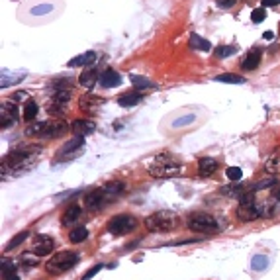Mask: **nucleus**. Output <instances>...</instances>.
Returning a JSON list of instances; mask_svg holds the SVG:
<instances>
[{"label":"nucleus","instance_id":"obj_1","mask_svg":"<svg viewBox=\"0 0 280 280\" xmlns=\"http://www.w3.org/2000/svg\"><path fill=\"white\" fill-rule=\"evenodd\" d=\"M63 0H28L18 8V20L28 26H44L61 16Z\"/></svg>","mask_w":280,"mask_h":280},{"label":"nucleus","instance_id":"obj_2","mask_svg":"<svg viewBox=\"0 0 280 280\" xmlns=\"http://www.w3.org/2000/svg\"><path fill=\"white\" fill-rule=\"evenodd\" d=\"M41 147L39 145H20L18 149H12L6 157L2 159V179L6 177H20L24 173L32 170L37 161Z\"/></svg>","mask_w":280,"mask_h":280},{"label":"nucleus","instance_id":"obj_3","mask_svg":"<svg viewBox=\"0 0 280 280\" xmlns=\"http://www.w3.org/2000/svg\"><path fill=\"white\" fill-rule=\"evenodd\" d=\"M145 227L151 233H167L179 227V218L175 212L168 210H161L145 218Z\"/></svg>","mask_w":280,"mask_h":280},{"label":"nucleus","instance_id":"obj_4","mask_svg":"<svg viewBox=\"0 0 280 280\" xmlns=\"http://www.w3.org/2000/svg\"><path fill=\"white\" fill-rule=\"evenodd\" d=\"M180 170H182V165H180L175 157L167 155V153L155 157V161L147 168V173H149L151 177H155V179H168V177L179 175Z\"/></svg>","mask_w":280,"mask_h":280},{"label":"nucleus","instance_id":"obj_5","mask_svg":"<svg viewBox=\"0 0 280 280\" xmlns=\"http://www.w3.org/2000/svg\"><path fill=\"white\" fill-rule=\"evenodd\" d=\"M186 227L194 231V233H218L220 231V224L218 220L213 218L212 213H206V212H194L190 213V218L186 220Z\"/></svg>","mask_w":280,"mask_h":280},{"label":"nucleus","instance_id":"obj_6","mask_svg":"<svg viewBox=\"0 0 280 280\" xmlns=\"http://www.w3.org/2000/svg\"><path fill=\"white\" fill-rule=\"evenodd\" d=\"M77 263H79V255L77 253H73V251H59V253H55L53 257L45 263V270L49 274H63V272L71 270L73 267H77Z\"/></svg>","mask_w":280,"mask_h":280},{"label":"nucleus","instance_id":"obj_7","mask_svg":"<svg viewBox=\"0 0 280 280\" xmlns=\"http://www.w3.org/2000/svg\"><path fill=\"white\" fill-rule=\"evenodd\" d=\"M135 227H137V220H135L134 216H130V213H120V216L112 218V220L108 222V225H106V229H108L112 235L132 233Z\"/></svg>","mask_w":280,"mask_h":280},{"label":"nucleus","instance_id":"obj_8","mask_svg":"<svg viewBox=\"0 0 280 280\" xmlns=\"http://www.w3.org/2000/svg\"><path fill=\"white\" fill-rule=\"evenodd\" d=\"M82 147H84V137H80V135L71 137L67 143L59 149L55 163H63V161H71V159L79 157L80 153H82Z\"/></svg>","mask_w":280,"mask_h":280},{"label":"nucleus","instance_id":"obj_9","mask_svg":"<svg viewBox=\"0 0 280 280\" xmlns=\"http://www.w3.org/2000/svg\"><path fill=\"white\" fill-rule=\"evenodd\" d=\"M106 204H108V198L104 194V188H92L84 194V208L89 212H98Z\"/></svg>","mask_w":280,"mask_h":280},{"label":"nucleus","instance_id":"obj_10","mask_svg":"<svg viewBox=\"0 0 280 280\" xmlns=\"http://www.w3.org/2000/svg\"><path fill=\"white\" fill-rule=\"evenodd\" d=\"M20 114H18V106L14 102H2L0 106V127L6 130V127H12L14 123L18 122Z\"/></svg>","mask_w":280,"mask_h":280},{"label":"nucleus","instance_id":"obj_11","mask_svg":"<svg viewBox=\"0 0 280 280\" xmlns=\"http://www.w3.org/2000/svg\"><path fill=\"white\" fill-rule=\"evenodd\" d=\"M69 132V125L61 120H55V122H47L44 127V132L39 134V137H45V139H55V137H61Z\"/></svg>","mask_w":280,"mask_h":280},{"label":"nucleus","instance_id":"obj_12","mask_svg":"<svg viewBox=\"0 0 280 280\" xmlns=\"http://www.w3.org/2000/svg\"><path fill=\"white\" fill-rule=\"evenodd\" d=\"M53 247H55V241H53L51 237L37 235L34 245H32V253H34L35 257H45V255H49V253L53 251Z\"/></svg>","mask_w":280,"mask_h":280},{"label":"nucleus","instance_id":"obj_13","mask_svg":"<svg viewBox=\"0 0 280 280\" xmlns=\"http://www.w3.org/2000/svg\"><path fill=\"white\" fill-rule=\"evenodd\" d=\"M104 104V98H100V96H94V94H84V96H80L79 100V108L82 110V112H89V114H94L98 112V106H102Z\"/></svg>","mask_w":280,"mask_h":280},{"label":"nucleus","instance_id":"obj_14","mask_svg":"<svg viewBox=\"0 0 280 280\" xmlns=\"http://www.w3.org/2000/svg\"><path fill=\"white\" fill-rule=\"evenodd\" d=\"M196 122H198V116L194 112H182V116L177 114V116L170 120L168 127H170V130H179V127H188V125H192V123H196Z\"/></svg>","mask_w":280,"mask_h":280},{"label":"nucleus","instance_id":"obj_15","mask_svg":"<svg viewBox=\"0 0 280 280\" xmlns=\"http://www.w3.org/2000/svg\"><path fill=\"white\" fill-rule=\"evenodd\" d=\"M26 79V71H16V73H12V71H2V77H0V89H8V87H14V84H18V82H22Z\"/></svg>","mask_w":280,"mask_h":280},{"label":"nucleus","instance_id":"obj_16","mask_svg":"<svg viewBox=\"0 0 280 280\" xmlns=\"http://www.w3.org/2000/svg\"><path fill=\"white\" fill-rule=\"evenodd\" d=\"M100 77L102 75H98L96 69H84L82 75L79 77V82L80 87H84L87 90H92L96 87V82H100Z\"/></svg>","mask_w":280,"mask_h":280},{"label":"nucleus","instance_id":"obj_17","mask_svg":"<svg viewBox=\"0 0 280 280\" xmlns=\"http://www.w3.org/2000/svg\"><path fill=\"white\" fill-rule=\"evenodd\" d=\"M122 84V77L118 71L114 69H106L100 77V87L102 89H114V87H120Z\"/></svg>","mask_w":280,"mask_h":280},{"label":"nucleus","instance_id":"obj_18","mask_svg":"<svg viewBox=\"0 0 280 280\" xmlns=\"http://www.w3.org/2000/svg\"><path fill=\"white\" fill-rule=\"evenodd\" d=\"M0 274H2V280H20L18 267H16V263L10 261V259H2V265H0Z\"/></svg>","mask_w":280,"mask_h":280},{"label":"nucleus","instance_id":"obj_19","mask_svg":"<svg viewBox=\"0 0 280 280\" xmlns=\"http://www.w3.org/2000/svg\"><path fill=\"white\" fill-rule=\"evenodd\" d=\"M71 130H73L75 135L84 137V135L92 134V132L96 130V123L92 122V120H75V122L71 123Z\"/></svg>","mask_w":280,"mask_h":280},{"label":"nucleus","instance_id":"obj_20","mask_svg":"<svg viewBox=\"0 0 280 280\" xmlns=\"http://www.w3.org/2000/svg\"><path fill=\"white\" fill-rule=\"evenodd\" d=\"M261 65V49L259 47H253L249 53H247V57L241 61V67L245 69V71H255V69Z\"/></svg>","mask_w":280,"mask_h":280},{"label":"nucleus","instance_id":"obj_21","mask_svg":"<svg viewBox=\"0 0 280 280\" xmlns=\"http://www.w3.org/2000/svg\"><path fill=\"white\" fill-rule=\"evenodd\" d=\"M218 161L212 157H202L198 161V173H200V177H212L213 173L218 170Z\"/></svg>","mask_w":280,"mask_h":280},{"label":"nucleus","instance_id":"obj_22","mask_svg":"<svg viewBox=\"0 0 280 280\" xmlns=\"http://www.w3.org/2000/svg\"><path fill=\"white\" fill-rule=\"evenodd\" d=\"M96 53L94 51H87V53H82V55L75 57V59H71L67 63V67H89V65H94L96 63Z\"/></svg>","mask_w":280,"mask_h":280},{"label":"nucleus","instance_id":"obj_23","mask_svg":"<svg viewBox=\"0 0 280 280\" xmlns=\"http://www.w3.org/2000/svg\"><path fill=\"white\" fill-rule=\"evenodd\" d=\"M102 188H104V194H106L108 202H114V200H116V196H120V194L123 192L125 184L118 180V182H108V184H104Z\"/></svg>","mask_w":280,"mask_h":280},{"label":"nucleus","instance_id":"obj_24","mask_svg":"<svg viewBox=\"0 0 280 280\" xmlns=\"http://www.w3.org/2000/svg\"><path fill=\"white\" fill-rule=\"evenodd\" d=\"M139 100H141V94H139V90H135V92L122 94V96L118 98V106H122V108H132V106H135Z\"/></svg>","mask_w":280,"mask_h":280},{"label":"nucleus","instance_id":"obj_25","mask_svg":"<svg viewBox=\"0 0 280 280\" xmlns=\"http://www.w3.org/2000/svg\"><path fill=\"white\" fill-rule=\"evenodd\" d=\"M82 216V210H80L77 204H73L71 208H67L65 210V213H63V224L65 225H71V224H75V222H79V218Z\"/></svg>","mask_w":280,"mask_h":280},{"label":"nucleus","instance_id":"obj_26","mask_svg":"<svg viewBox=\"0 0 280 280\" xmlns=\"http://www.w3.org/2000/svg\"><path fill=\"white\" fill-rule=\"evenodd\" d=\"M190 47L192 49H200V51H212V44L208 39L200 37L198 34L190 35Z\"/></svg>","mask_w":280,"mask_h":280},{"label":"nucleus","instance_id":"obj_27","mask_svg":"<svg viewBox=\"0 0 280 280\" xmlns=\"http://www.w3.org/2000/svg\"><path fill=\"white\" fill-rule=\"evenodd\" d=\"M213 80L218 82H227V84H245L247 80L241 75H233V73H224V75H218Z\"/></svg>","mask_w":280,"mask_h":280},{"label":"nucleus","instance_id":"obj_28","mask_svg":"<svg viewBox=\"0 0 280 280\" xmlns=\"http://www.w3.org/2000/svg\"><path fill=\"white\" fill-rule=\"evenodd\" d=\"M39 112V106H37V102L34 100H28L24 104V120L26 122H34L35 116Z\"/></svg>","mask_w":280,"mask_h":280},{"label":"nucleus","instance_id":"obj_29","mask_svg":"<svg viewBox=\"0 0 280 280\" xmlns=\"http://www.w3.org/2000/svg\"><path fill=\"white\" fill-rule=\"evenodd\" d=\"M87 237H89V229L82 227V225H79V227L71 229V233H69V241H71V243H82Z\"/></svg>","mask_w":280,"mask_h":280},{"label":"nucleus","instance_id":"obj_30","mask_svg":"<svg viewBox=\"0 0 280 280\" xmlns=\"http://www.w3.org/2000/svg\"><path fill=\"white\" fill-rule=\"evenodd\" d=\"M278 184V180L276 179H263L259 180V182H253V184H249V188L253 192H259V190H267V188H272V186H276Z\"/></svg>","mask_w":280,"mask_h":280},{"label":"nucleus","instance_id":"obj_31","mask_svg":"<svg viewBox=\"0 0 280 280\" xmlns=\"http://www.w3.org/2000/svg\"><path fill=\"white\" fill-rule=\"evenodd\" d=\"M130 80H132V84L135 87V90H145L153 87V82L149 79H145V77H141V75H130Z\"/></svg>","mask_w":280,"mask_h":280},{"label":"nucleus","instance_id":"obj_32","mask_svg":"<svg viewBox=\"0 0 280 280\" xmlns=\"http://www.w3.org/2000/svg\"><path fill=\"white\" fill-rule=\"evenodd\" d=\"M28 235H30V231H26V229H24V231H20V233H16V235L12 237L10 241L6 243V249H8V251H12V249H16V247H20V245H22V243H24V241L28 239Z\"/></svg>","mask_w":280,"mask_h":280},{"label":"nucleus","instance_id":"obj_33","mask_svg":"<svg viewBox=\"0 0 280 280\" xmlns=\"http://www.w3.org/2000/svg\"><path fill=\"white\" fill-rule=\"evenodd\" d=\"M216 57H220V59H225V57H231L237 53V47L235 45H220V47H216Z\"/></svg>","mask_w":280,"mask_h":280},{"label":"nucleus","instance_id":"obj_34","mask_svg":"<svg viewBox=\"0 0 280 280\" xmlns=\"http://www.w3.org/2000/svg\"><path fill=\"white\" fill-rule=\"evenodd\" d=\"M269 267V257L267 255H257V257H253V265H251V269L253 270H265Z\"/></svg>","mask_w":280,"mask_h":280},{"label":"nucleus","instance_id":"obj_35","mask_svg":"<svg viewBox=\"0 0 280 280\" xmlns=\"http://www.w3.org/2000/svg\"><path fill=\"white\" fill-rule=\"evenodd\" d=\"M225 177H227L229 180H233V182H237V180H241V177H243V168L227 167L225 168Z\"/></svg>","mask_w":280,"mask_h":280},{"label":"nucleus","instance_id":"obj_36","mask_svg":"<svg viewBox=\"0 0 280 280\" xmlns=\"http://www.w3.org/2000/svg\"><path fill=\"white\" fill-rule=\"evenodd\" d=\"M45 123H47V122H35V123H30V125L26 127V135H37V137H39V134L44 132Z\"/></svg>","mask_w":280,"mask_h":280},{"label":"nucleus","instance_id":"obj_37","mask_svg":"<svg viewBox=\"0 0 280 280\" xmlns=\"http://www.w3.org/2000/svg\"><path fill=\"white\" fill-rule=\"evenodd\" d=\"M265 18H267V10L261 6V8H255V10L251 12V22L253 24H261L265 22Z\"/></svg>","mask_w":280,"mask_h":280},{"label":"nucleus","instance_id":"obj_38","mask_svg":"<svg viewBox=\"0 0 280 280\" xmlns=\"http://www.w3.org/2000/svg\"><path fill=\"white\" fill-rule=\"evenodd\" d=\"M102 269H104V265H102V263H100V265H96V267H92V269L87 270V272L82 274V280H90L92 276H94V274H98Z\"/></svg>","mask_w":280,"mask_h":280},{"label":"nucleus","instance_id":"obj_39","mask_svg":"<svg viewBox=\"0 0 280 280\" xmlns=\"http://www.w3.org/2000/svg\"><path fill=\"white\" fill-rule=\"evenodd\" d=\"M237 0H216V4H218V8H224V10H227V8H233L235 6Z\"/></svg>","mask_w":280,"mask_h":280},{"label":"nucleus","instance_id":"obj_40","mask_svg":"<svg viewBox=\"0 0 280 280\" xmlns=\"http://www.w3.org/2000/svg\"><path fill=\"white\" fill-rule=\"evenodd\" d=\"M280 0H263V8H269V6H278Z\"/></svg>","mask_w":280,"mask_h":280},{"label":"nucleus","instance_id":"obj_41","mask_svg":"<svg viewBox=\"0 0 280 280\" xmlns=\"http://www.w3.org/2000/svg\"><path fill=\"white\" fill-rule=\"evenodd\" d=\"M272 37H274V34H272V32H265V34H263V39H267V41H270Z\"/></svg>","mask_w":280,"mask_h":280},{"label":"nucleus","instance_id":"obj_42","mask_svg":"<svg viewBox=\"0 0 280 280\" xmlns=\"http://www.w3.org/2000/svg\"><path fill=\"white\" fill-rule=\"evenodd\" d=\"M22 98H26V92H16L14 94V100H22Z\"/></svg>","mask_w":280,"mask_h":280},{"label":"nucleus","instance_id":"obj_43","mask_svg":"<svg viewBox=\"0 0 280 280\" xmlns=\"http://www.w3.org/2000/svg\"><path fill=\"white\" fill-rule=\"evenodd\" d=\"M272 194H274V198H276V200H280V186L272 188Z\"/></svg>","mask_w":280,"mask_h":280}]
</instances>
